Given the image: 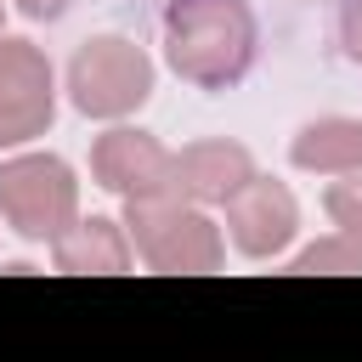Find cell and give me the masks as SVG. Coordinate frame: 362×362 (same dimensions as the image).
Instances as JSON below:
<instances>
[{"mask_svg":"<svg viewBox=\"0 0 362 362\" xmlns=\"http://www.w3.org/2000/svg\"><path fill=\"white\" fill-rule=\"evenodd\" d=\"M255 11L249 0H170L164 11V57L198 90H226L255 62Z\"/></svg>","mask_w":362,"mask_h":362,"instance_id":"1","label":"cell"},{"mask_svg":"<svg viewBox=\"0 0 362 362\" xmlns=\"http://www.w3.org/2000/svg\"><path fill=\"white\" fill-rule=\"evenodd\" d=\"M124 238H130V249L153 272H187V277H198V272H215L221 255H226L221 226L198 204H187L175 192L124 198Z\"/></svg>","mask_w":362,"mask_h":362,"instance_id":"2","label":"cell"},{"mask_svg":"<svg viewBox=\"0 0 362 362\" xmlns=\"http://www.w3.org/2000/svg\"><path fill=\"white\" fill-rule=\"evenodd\" d=\"M0 215L28 243H57L79 221V181L57 153H23L0 164Z\"/></svg>","mask_w":362,"mask_h":362,"instance_id":"3","label":"cell"},{"mask_svg":"<svg viewBox=\"0 0 362 362\" xmlns=\"http://www.w3.org/2000/svg\"><path fill=\"white\" fill-rule=\"evenodd\" d=\"M68 96L85 119H124L153 96V62L124 34H96L68 62Z\"/></svg>","mask_w":362,"mask_h":362,"instance_id":"4","label":"cell"},{"mask_svg":"<svg viewBox=\"0 0 362 362\" xmlns=\"http://www.w3.org/2000/svg\"><path fill=\"white\" fill-rule=\"evenodd\" d=\"M57 119V79L34 40L0 34V147H23L45 136Z\"/></svg>","mask_w":362,"mask_h":362,"instance_id":"5","label":"cell"},{"mask_svg":"<svg viewBox=\"0 0 362 362\" xmlns=\"http://www.w3.org/2000/svg\"><path fill=\"white\" fill-rule=\"evenodd\" d=\"M90 175H96V187H107L119 198H158V192H175V153L158 136L119 124V130L96 136Z\"/></svg>","mask_w":362,"mask_h":362,"instance_id":"6","label":"cell"},{"mask_svg":"<svg viewBox=\"0 0 362 362\" xmlns=\"http://www.w3.org/2000/svg\"><path fill=\"white\" fill-rule=\"evenodd\" d=\"M294 226H300V204L283 181L272 175H249L232 198H226V238L238 243V255L249 260H272L294 243Z\"/></svg>","mask_w":362,"mask_h":362,"instance_id":"7","label":"cell"},{"mask_svg":"<svg viewBox=\"0 0 362 362\" xmlns=\"http://www.w3.org/2000/svg\"><path fill=\"white\" fill-rule=\"evenodd\" d=\"M249 175H255V158L238 141H192L175 153V198L187 204H226Z\"/></svg>","mask_w":362,"mask_h":362,"instance_id":"8","label":"cell"},{"mask_svg":"<svg viewBox=\"0 0 362 362\" xmlns=\"http://www.w3.org/2000/svg\"><path fill=\"white\" fill-rule=\"evenodd\" d=\"M294 170L311 175H362V119H317L288 141Z\"/></svg>","mask_w":362,"mask_h":362,"instance_id":"9","label":"cell"},{"mask_svg":"<svg viewBox=\"0 0 362 362\" xmlns=\"http://www.w3.org/2000/svg\"><path fill=\"white\" fill-rule=\"evenodd\" d=\"M51 260H57V272H124L130 266V238H124L119 221L90 215V221H74L51 243Z\"/></svg>","mask_w":362,"mask_h":362,"instance_id":"10","label":"cell"},{"mask_svg":"<svg viewBox=\"0 0 362 362\" xmlns=\"http://www.w3.org/2000/svg\"><path fill=\"white\" fill-rule=\"evenodd\" d=\"M294 272H362V243H351L345 232L317 238L311 249L294 255Z\"/></svg>","mask_w":362,"mask_h":362,"instance_id":"11","label":"cell"},{"mask_svg":"<svg viewBox=\"0 0 362 362\" xmlns=\"http://www.w3.org/2000/svg\"><path fill=\"white\" fill-rule=\"evenodd\" d=\"M322 204H328L334 226H339L351 243H362V181H334Z\"/></svg>","mask_w":362,"mask_h":362,"instance_id":"12","label":"cell"},{"mask_svg":"<svg viewBox=\"0 0 362 362\" xmlns=\"http://www.w3.org/2000/svg\"><path fill=\"white\" fill-rule=\"evenodd\" d=\"M339 45L351 62H362V0H339Z\"/></svg>","mask_w":362,"mask_h":362,"instance_id":"13","label":"cell"},{"mask_svg":"<svg viewBox=\"0 0 362 362\" xmlns=\"http://www.w3.org/2000/svg\"><path fill=\"white\" fill-rule=\"evenodd\" d=\"M23 17H34V23H51V17H62L68 11V0H11Z\"/></svg>","mask_w":362,"mask_h":362,"instance_id":"14","label":"cell"},{"mask_svg":"<svg viewBox=\"0 0 362 362\" xmlns=\"http://www.w3.org/2000/svg\"><path fill=\"white\" fill-rule=\"evenodd\" d=\"M0 28H6V6H0Z\"/></svg>","mask_w":362,"mask_h":362,"instance_id":"15","label":"cell"}]
</instances>
